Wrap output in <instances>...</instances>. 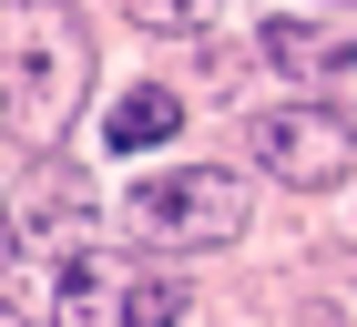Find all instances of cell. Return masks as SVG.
Instances as JSON below:
<instances>
[{"label":"cell","mask_w":357,"mask_h":327,"mask_svg":"<svg viewBox=\"0 0 357 327\" xmlns=\"http://www.w3.org/2000/svg\"><path fill=\"white\" fill-rule=\"evenodd\" d=\"M10 307H21L31 327H174L184 317V286L153 266H133V256H112V245H92L82 225L72 235H21V256H10Z\"/></svg>","instance_id":"1"},{"label":"cell","mask_w":357,"mask_h":327,"mask_svg":"<svg viewBox=\"0 0 357 327\" xmlns=\"http://www.w3.org/2000/svg\"><path fill=\"white\" fill-rule=\"evenodd\" d=\"M0 72H10V133H21V143H52L61 123H72V103H82V72H92L72 10L10 0V10H0Z\"/></svg>","instance_id":"2"},{"label":"cell","mask_w":357,"mask_h":327,"mask_svg":"<svg viewBox=\"0 0 357 327\" xmlns=\"http://www.w3.org/2000/svg\"><path fill=\"white\" fill-rule=\"evenodd\" d=\"M123 215L153 245H235L255 205H245V184H235V164H174V174H143V184L123 194Z\"/></svg>","instance_id":"3"},{"label":"cell","mask_w":357,"mask_h":327,"mask_svg":"<svg viewBox=\"0 0 357 327\" xmlns=\"http://www.w3.org/2000/svg\"><path fill=\"white\" fill-rule=\"evenodd\" d=\"M245 154L266 164L275 184L327 194L337 174H347L357 133H347V112H337V103H286V112H255V123H245Z\"/></svg>","instance_id":"4"},{"label":"cell","mask_w":357,"mask_h":327,"mask_svg":"<svg viewBox=\"0 0 357 327\" xmlns=\"http://www.w3.org/2000/svg\"><path fill=\"white\" fill-rule=\"evenodd\" d=\"M266 61L275 72H296V82H357V31L337 21H266Z\"/></svg>","instance_id":"5"},{"label":"cell","mask_w":357,"mask_h":327,"mask_svg":"<svg viewBox=\"0 0 357 327\" xmlns=\"http://www.w3.org/2000/svg\"><path fill=\"white\" fill-rule=\"evenodd\" d=\"M174 123H184V103H174V92H153V82H143V92H123V103H112V123H102V143H112V154H143V143H174Z\"/></svg>","instance_id":"6"},{"label":"cell","mask_w":357,"mask_h":327,"mask_svg":"<svg viewBox=\"0 0 357 327\" xmlns=\"http://www.w3.org/2000/svg\"><path fill=\"white\" fill-rule=\"evenodd\" d=\"M123 10H133L143 31H204V21L225 10V0H123Z\"/></svg>","instance_id":"7"}]
</instances>
